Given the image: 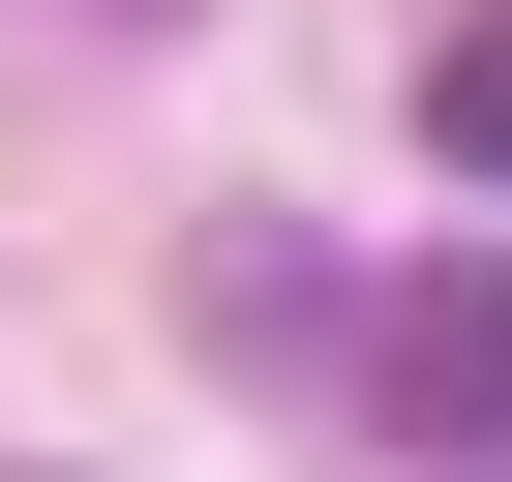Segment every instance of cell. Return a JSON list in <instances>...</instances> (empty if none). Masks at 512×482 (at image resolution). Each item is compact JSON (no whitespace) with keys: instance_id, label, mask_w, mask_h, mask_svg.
Listing matches in <instances>:
<instances>
[{"instance_id":"7a4b0ae2","label":"cell","mask_w":512,"mask_h":482,"mask_svg":"<svg viewBox=\"0 0 512 482\" xmlns=\"http://www.w3.org/2000/svg\"><path fill=\"white\" fill-rule=\"evenodd\" d=\"M422 151H452V181H512V0H482V31L422 61Z\"/></svg>"},{"instance_id":"277c9868","label":"cell","mask_w":512,"mask_h":482,"mask_svg":"<svg viewBox=\"0 0 512 482\" xmlns=\"http://www.w3.org/2000/svg\"><path fill=\"white\" fill-rule=\"evenodd\" d=\"M452 482H512V452H452Z\"/></svg>"},{"instance_id":"3957f363","label":"cell","mask_w":512,"mask_h":482,"mask_svg":"<svg viewBox=\"0 0 512 482\" xmlns=\"http://www.w3.org/2000/svg\"><path fill=\"white\" fill-rule=\"evenodd\" d=\"M121 31H181V0H121Z\"/></svg>"},{"instance_id":"6da1fadb","label":"cell","mask_w":512,"mask_h":482,"mask_svg":"<svg viewBox=\"0 0 512 482\" xmlns=\"http://www.w3.org/2000/svg\"><path fill=\"white\" fill-rule=\"evenodd\" d=\"M362 392H392L422 452H512V241H452V272L362 302Z\"/></svg>"}]
</instances>
